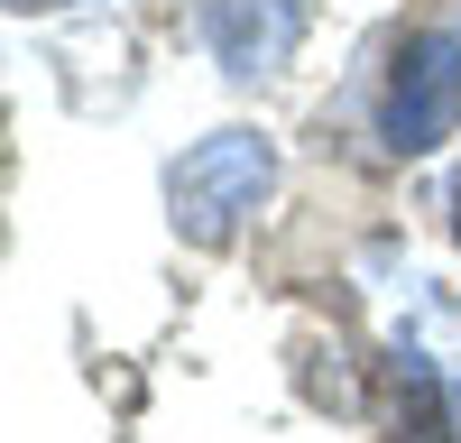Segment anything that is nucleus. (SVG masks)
<instances>
[{
	"label": "nucleus",
	"mask_w": 461,
	"mask_h": 443,
	"mask_svg": "<svg viewBox=\"0 0 461 443\" xmlns=\"http://www.w3.org/2000/svg\"><path fill=\"white\" fill-rule=\"evenodd\" d=\"M295 37H304V10H295V0H203V47H212L230 74L286 65Z\"/></svg>",
	"instance_id": "3"
},
{
	"label": "nucleus",
	"mask_w": 461,
	"mask_h": 443,
	"mask_svg": "<svg viewBox=\"0 0 461 443\" xmlns=\"http://www.w3.org/2000/svg\"><path fill=\"white\" fill-rule=\"evenodd\" d=\"M388 388H397V416H388L397 443H452V434H443V388H434V369H425V360H397V369H388Z\"/></svg>",
	"instance_id": "4"
},
{
	"label": "nucleus",
	"mask_w": 461,
	"mask_h": 443,
	"mask_svg": "<svg viewBox=\"0 0 461 443\" xmlns=\"http://www.w3.org/2000/svg\"><path fill=\"white\" fill-rule=\"evenodd\" d=\"M461 130V37L452 28H415L397 65H388V102H378V139L397 158H434Z\"/></svg>",
	"instance_id": "2"
},
{
	"label": "nucleus",
	"mask_w": 461,
	"mask_h": 443,
	"mask_svg": "<svg viewBox=\"0 0 461 443\" xmlns=\"http://www.w3.org/2000/svg\"><path fill=\"white\" fill-rule=\"evenodd\" d=\"M452 203H461V194H452ZM452 240H461V212H452Z\"/></svg>",
	"instance_id": "5"
},
{
	"label": "nucleus",
	"mask_w": 461,
	"mask_h": 443,
	"mask_svg": "<svg viewBox=\"0 0 461 443\" xmlns=\"http://www.w3.org/2000/svg\"><path fill=\"white\" fill-rule=\"evenodd\" d=\"M19 10H37V0H19Z\"/></svg>",
	"instance_id": "6"
},
{
	"label": "nucleus",
	"mask_w": 461,
	"mask_h": 443,
	"mask_svg": "<svg viewBox=\"0 0 461 443\" xmlns=\"http://www.w3.org/2000/svg\"><path fill=\"white\" fill-rule=\"evenodd\" d=\"M267 176H277V148H267L258 130H212L203 148H185L176 176H167V203H176V231L212 249L240 231V212H258Z\"/></svg>",
	"instance_id": "1"
}]
</instances>
